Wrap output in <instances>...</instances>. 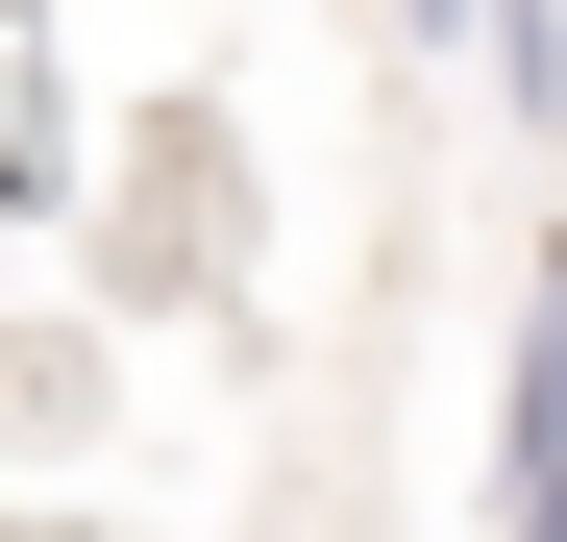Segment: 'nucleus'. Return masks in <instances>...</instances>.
I'll list each match as a JSON object with an SVG mask.
<instances>
[{"instance_id":"f257e3e1","label":"nucleus","mask_w":567,"mask_h":542,"mask_svg":"<svg viewBox=\"0 0 567 542\" xmlns=\"http://www.w3.org/2000/svg\"><path fill=\"white\" fill-rule=\"evenodd\" d=\"M494 542H567V247L518 271V371H494Z\"/></svg>"},{"instance_id":"f03ea898","label":"nucleus","mask_w":567,"mask_h":542,"mask_svg":"<svg viewBox=\"0 0 567 542\" xmlns=\"http://www.w3.org/2000/svg\"><path fill=\"white\" fill-rule=\"evenodd\" d=\"M494 100H518V124H567V0H494Z\"/></svg>"},{"instance_id":"7ed1b4c3","label":"nucleus","mask_w":567,"mask_h":542,"mask_svg":"<svg viewBox=\"0 0 567 542\" xmlns=\"http://www.w3.org/2000/svg\"><path fill=\"white\" fill-rule=\"evenodd\" d=\"M395 25H420V50H494V0H395Z\"/></svg>"}]
</instances>
